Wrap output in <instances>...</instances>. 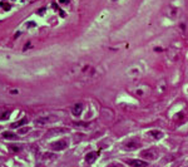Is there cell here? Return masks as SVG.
<instances>
[{
  "instance_id": "cell-14",
  "label": "cell",
  "mask_w": 188,
  "mask_h": 167,
  "mask_svg": "<svg viewBox=\"0 0 188 167\" xmlns=\"http://www.w3.org/2000/svg\"><path fill=\"white\" fill-rule=\"evenodd\" d=\"M26 122V118H23L21 121H19V122H15V123H13L11 124V127L13 128H18V127H20V126H23V124Z\"/></svg>"
},
{
  "instance_id": "cell-3",
  "label": "cell",
  "mask_w": 188,
  "mask_h": 167,
  "mask_svg": "<svg viewBox=\"0 0 188 167\" xmlns=\"http://www.w3.org/2000/svg\"><path fill=\"white\" fill-rule=\"evenodd\" d=\"M141 146H142V145H141V142H139L138 140H129V141H127V142L124 143L123 148L127 150V151H132V150L139 148Z\"/></svg>"
},
{
  "instance_id": "cell-7",
  "label": "cell",
  "mask_w": 188,
  "mask_h": 167,
  "mask_svg": "<svg viewBox=\"0 0 188 167\" xmlns=\"http://www.w3.org/2000/svg\"><path fill=\"white\" fill-rule=\"evenodd\" d=\"M82 112H83V104L82 103H75L74 107L72 108V113L74 116H80Z\"/></svg>"
},
{
  "instance_id": "cell-17",
  "label": "cell",
  "mask_w": 188,
  "mask_h": 167,
  "mask_svg": "<svg viewBox=\"0 0 188 167\" xmlns=\"http://www.w3.org/2000/svg\"><path fill=\"white\" fill-rule=\"evenodd\" d=\"M26 132H29V128L26 127V128H21V130H19V133L20 134H24V133H26Z\"/></svg>"
},
{
  "instance_id": "cell-4",
  "label": "cell",
  "mask_w": 188,
  "mask_h": 167,
  "mask_svg": "<svg viewBox=\"0 0 188 167\" xmlns=\"http://www.w3.org/2000/svg\"><path fill=\"white\" fill-rule=\"evenodd\" d=\"M149 87H147V86H138L137 88H134L133 89V93L134 94H136L137 97H144V95H147V94H148L149 93Z\"/></svg>"
},
{
  "instance_id": "cell-16",
  "label": "cell",
  "mask_w": 188,
  "mask_h": 167,
  "mask_svg": "<svg viewBox=\"0 0 188 167\" xmlns=\"http://www.w3.org/2000/svg\"><path fill=\"white\" fill-rule=\"evenodd\" d=\"M9 148H10L13 152H19V151L21 150V147H20V146H13V145H11V146H9Z\"/></svg>"
},
{
  "instance_id": "cell-5",
  "label": "cell",
  "mask_w": 188,
  "mask_h": 167,
  "mask_svg": "<svg viewBox=\"0 0 188 167\" xmlns=\"http://www.w3.org/2000/svg\"><path fill=\"white\" fill-rule=\"evenodd\" d=\"M68 147V141L65 140H60V141H57V142H53L50 145V148L54 150V151H62V150H65Z\"/></svg>"
},
{
  "instance_id": "cell-12",
  "label": "cell",
  "mask_w": 188,
  "mask_h": 167,
  "mask_svg": "<svg viewBox=\"0 0 188 167\" xmlns=\"http://www.w3.org/2000/svg\"><path fill=\"white\" fill-rule=\"evenodd\" d=\"M65 132H68V130H66V128H54V130H50L48 132V134L53 136V133H65Z\"/></svg>"
},
{
  "instance_id": "cell-8",
  "label": "cell",
  "mask_w": 188,
  "mask_h": 167,
  "mask_svg": "<svg viewBox=\"0 0 188 167\" xmlns=\"http://www.w3.org/2000/svg\"><path fill=\"white\" fill-rule=\"evenodd\" d=\"M148 136L152 137V138H154V140H158V138H162L163 137V133L160 132V131H158V130H152V131L148 132Z\"/></svg>"
},
{
  "instance_id": "cell-10",
  "label": "cell",
  "mask_w": 188,
  "mask_h": 167,
  "mask_svg": "<svg viewBox=\"0 0 188 167\" xmlns=\"http://www.w3.org/2000/svg\"><path fill=\"white\" fill-rule=\"evenodd\" d=\"M51 121H55V118H50V117H42V118H38L35 119V123L36 124H47Z\"/></svg>"
},
{
  "instance_id": "cell-11",
  "label": "cell",
  "mask_w": 188,
  "mask_h": 167,
  "mask_svg": "<svg viewBox=\"0 0 188 167\" xmlns=\"http://www.w3.org/2000/svg\"><path fill=\"white\" fill-rule=\"evenodd\" d=\"M3 137L4 138H6V140H17V138H18V136L15 134V133H13V132H4L3 133Z\"/></svg>"
},
{
  "instance_id": "cell-2",
  "label": "cell",
  "mask_w": 188,
  "mask_h": 167,
  "mask_svg": "<svg viewBox=\"0 0 188 167\" xmlns=\"http://www.w3.org/2000/svg\"><path fill=\"white\" fill-rule=\"evenodd\" d=\"M158 151L156 148H148V150H144L141 152V156L145 160H156L158 158Z\"/></svg>"
},
{
  "instance_id": "cell-15",
  "label": "cell",
  "mask_w": 188,
  "mask_h": 167,
  "mask_svg": "<svg viewBox=\"0 0 188 167\" xmlns=\"http://www.w3.org/2000/svg\"><path fill=\"white\" fill-rule=\"evenodd\" d=\"M9 115H10V112H2L0 113V119H8L9 118Z\"/></svg>"
},
{
  "instance_id": "cell-6",
  "label": "cell",
  "mask_w": 188,
  "mask_h": 167,
  "mask_svg": "<svg viewBox=\"0 0 188 167\" xmlns=\"http://www.w3.org/2000/svg\"><path fill=\"white\" fill-rule=\"evenodd\" d=\"M127 163L130 165L132 167H147L148 162L142 161V160H127Z\"/></svg>"
},
{
  "instance_id": "cell-9",
  "label": "cell",
  "mask_w": 188,
  "mask_h": 167,
  "mask_svg": "<svg viewBox=\"0 0 188 167\" xmlns=\"http://www.w3.org/2000/svg\"><path fill=\"white\" fill-rule=\"evenodd\" d=\"M98 152H90V153H88L87 155V157H85V161L88 162V163H93L94 161L97 160V157H98Z\"/></svg>"
},
{
  "instance_id": "cell-13",
  "label": "cell",
  "mask_w": 188,
  "mask_h": 167,
  "mask_svg": "<svg viewBox=\"0 0 188 167\" xmlns=\"http://www.w3.org/2000/svg\"><path fill=\"white\" fill-rule=\"evenodd\" d=\"M55 160V156L53 153H44L43 155V162H50V161H54Z\"/></svg>"
},
{
  "instance_id": "cell-1",
  "label": "cell",
  "mask_w": 188,
  "mask_h": 167,
  "mask_svg": "<svg viewBox=\"0 0 188 167\" xmlns=\"http://www.w3.org/2000/svg\"><path fill=\"white\" fill-rule=\"evenodd\" d=\"M70 76L83 82H92L99 77V72H98V68L93 67L89 63H84V64L79 63L72 68Z\"/></svg>"
},
{
  "instance_id": "cell-18",
  "label": "cell",
  "mask_w": 188,
  "mask_h": 167,
  "mask_svg": "<svg viewBox=\"0 0 188 167\" xmlns=\"http://www.w3.org/2000/svg\"><path fill=\"white\" fill-rule=\"evenodd\" d=\"M108 167H123V166L120 165V163H111Z\"/></svg>"
}]
</instances>
